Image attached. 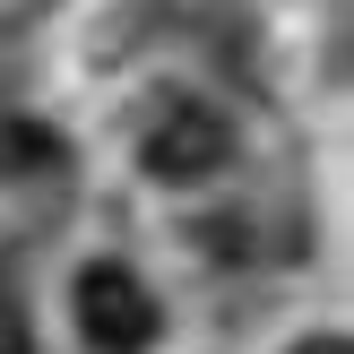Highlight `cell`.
<instances>
[{
	"label": "cell",
	"mask_w": 354,
	"mask_h": 354,
	"mask_svg": "<svg viewBox=\"0 0 354 354\" xmlns=\"http://www.w3.org/2000/svg\"><path fill=\"white\" fill-rule=\"evenodd\" d=\"M294 354H346V337H303Z\"/></svg>",
	"instance_id": "cell-3"
},
{
	"label": "cell",
	"mask_w": 354,
	"mask_h": 354,
	"mask_svg": "<svg viewBox=\"0 0 354 354\" xmlns=\"http://www.w3.org/2000/svg\"><path fill=\"white\" fill-rule=\"evenodd\" d=\"M0 354H35V346H26V337H17V328H0Z\"/></svg>",
	"instance_id": "cell-4"
},
{
	"label": "cell",
	"mask_w": 354,
	"mask_h": 354,
	"mask_svg": "<svg viewBox=\"0 0 354 354\" xmlns=\"http://www.w3.org/2000/svg\"><path fill=\"white\" fill-rule=\"evenodd\" d=\"M156 320H165V311H156V294L138 286L130 268L104 259V268L78 277V328H86L95 354H147L156 346Z\"/></svg>",
	"instance_id": "cell-1"
},
{
	"label": "cell",
	"mask_w": 354,
	"mask_h": 354,
	"mask_svg": "<svg viewBox=\"0 0 354 354\" xmlns=\"http://www.w3.org/2000/svg\"><path fill=\"white\" fill-rule=\"evenodd\" d=\"M225 156H234V130H225L207 104H173L165 121L147 130V147H138V165L156 173V182H207V173H225Z\"/></svg>",
	"instance_id": "cell-2"
}]
</instances>
